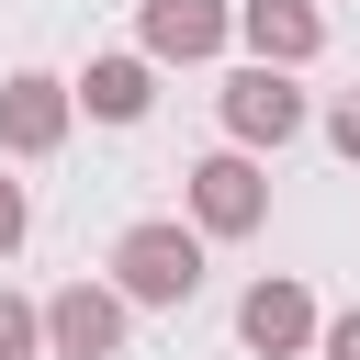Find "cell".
I'll use <instances>...</instances> for the list:
<instances>
[{"label":"cell","instance_id":"obj_1","mask_svg":"<svg viewBox=\"0 0 360 360\" xmlns=\"http://www.w3.org/2000/svg\"><path fill=\"white\" fill-rule=\"evenodd\" d=\"M112 292H124V304H158V315H180V304L202 292V236H191L180 214H146V225H124V236H112Z\"/></svg>","mask_w":360,"mask_h":360},{"label":"cell","instance_id":"obj_2","mask_svg":"<svg viewBox=\"0 0 360 360\" xmlns=\"http://www.w3.org/2000/svg\"><path fill=\"white\" fill-rule=\"evenodd\" d=\"M180 202H191V236H202V248H214V236H259V225H270V169H259L248 146H214V158L180 169Z\"/></svg>","mask_w":360,"mask_h":360},{"label":"cell","instance_id":"obj_3","mask_svg":"<svg viewBox=\"0 0 360 360\" xmlns=\"http://www.w3.org/2000/svg\"><path fill=\"white\" fill-rule=\"evenodd\" d=\"M214 112H225V146H292L304 124H315V101L292 90V68H236L225 90H214Z\"/></svg>","mask_w":360,"mask_h":360},{"label":"cell","instance_id":"obj_4","mask_svg":"<svg viewBox=\"0 0 360 360\" xmlns=\"http://www.w3.org/2000/svg\"><path fill=\"white\" fill-rule=\"evenodd\" d=\"M236 45V0H135V56L146 68H202Z\"/></svg>","mask_w":360,"mask_h":360},{"label":"cell","instance_id":"obj_5","mask_svg":"<svg viewBox=\"0 0 360 360\" xmlns=\"http://www.w3.org/2000/svg\"><path fill=\"white\" fill-rule=\"evenodd\" d=\"M236 349H248V360H304V349H315V292H304L292 270H259V281L236 292Z\"/></svg>","mask_w":360,"mask_h":360},{"label":"cell","instance_id":"obj_6","mask_svg":"<svg viewBox=\"0 0 360 360\" xmlns=\"http://www.w3.org/2000/svg\"><path fill=\"white\" fill-rule=\"evenodd\" d=\"M34 315H45V360H112L124 326H135V304H124L112 281H68V292H45Z\"/></svg>","mask_w":360,"mask_h":360},{"label":"cell","instance_id":"obj_7","mask_svg":"<svg viewBox=\"0 0 360 360\" xmlns=\"http://www.w3.org/2000/svg\"><path fill=\"white\" fill-rule=\"evenodd\" d=\"M68 124H79L68 79H45V68H11V79H0V158H56Z\"/></svg>","mask_w":360,"mask_h":360},{"label":"cell","instance_id":"obj_8","mask_svg":"<svg viewBox=\"0 0 360 360\" xmlns=\"http://www.w3.org/2000/svg\"><path fill=\"white\" fill-rule=\"evenodd\" d=\"M236 45H248V68H315L326 11L315 0H236Z\"/></svg>","mask_w":360,"mask_h":360},{"label":"cell","instance_id":"obj_9","mask_svg":"<svg viewBox=\"0 0 360 360\" xmlns=\"http://www.w3.org/2000/svg\"><path fill=\"white\" fill-rule=\"evenodd\" d=\"M68 101H79L90 124H146V101H158V68H146L135 45H112V56H90V68L68 79Z\"/></svg>","mask_w":360,"mask_h":360},{"label":"cell","instance_id":"obj_10","mask_svg":"<svg viewBox=\"0 0 360 360\" xmlns=\"http://www.w3.org/2000/svg\"><path fill=\"white\" fill-rule=\"evenodd\" d=\"M0 360H45V315H34L11 281H0Z\"/></svg>","mask_w":360,"mask_h":360},{"label":"cell","instance_id":"obj_11","mask_svg":"<svg viewBox=\"0 0 360 360\" xmlns=\"http://www.w3.org/2000/svg\"><path fill=\"white\" fill-rule=\"evenodd\" d=\"M22 236H34V191L0 180V259H22Z\"/></svg>","mask_w":360,"mask_h":360},{"label":"cell","instance_id":"obj_12","mask_svg":"<svg viewBox=\"0 0 360 360\" xmlns=\"http://www.w3.org/2000/svg\"><path fill=\"white\" fill-rule=\"evenodd\" d=\"M315 360H360V304L349 315H315Z\"/></svg>","mask_w":360,"mask_h":360},{"label":"cell","instance_id":"obj_13","mask_svg":"<svg viewBox=\"0 0 360 360\" xmlns=\"http://www.w3.org/2000/svg\"><path fill=\"white\" fill-rule=\"evenodd\" d=\"M326 146H338V158H349V169H360V90H349V101H338V112H326Z\"/></svg>","mask_w":360,"mask_h":360}]
</instances>
